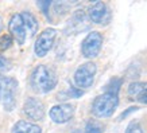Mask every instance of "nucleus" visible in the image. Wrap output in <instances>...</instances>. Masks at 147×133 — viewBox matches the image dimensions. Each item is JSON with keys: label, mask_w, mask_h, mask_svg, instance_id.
Segmentation results:
<instances>
[{"label": "nucleus", "mask_w": 147, "mask_h": 133, "mask_svg": "<svg viewBox=\"0 0 147 133\" xmlns=\"http://www.w3.org/2000/svg\"><path fill=\"white\" fill-rule=\"evenodd\" d=\"M58 82V77L51 67L38 65L30 76V86L35 93L45 94L51 92Z\"/></svg>", "instance_id": "f257e3e1"}, {"label": "nucleus", "mask_w": 147, "mask_h": 133, "mask_svg": "<svg viewBox=\"0 0 147 133\" xmlns=\"http://www.w3.org/2000/svg\"><path fill=\"white\" fill-rule=\"evenodd\" d=\"M117 105H119L117 94L105 92L104 94L94 98L92 104V113L97 118H107L115 113Z\"/></svg>", "instance_id": "f03ea898"}, {"label": "nucleus", "mask_w": 147, "mask_h": 133, "mask_svg": "<svg viewBox=\"0 0 147 133\" xmlns=\"http://www.w3.org/2000/svg\"><path fill=\"white\" fill-rule=\"evenodd\" d=\"M1 90L0 100L3 102L4 110L11 112L16 106V96H18V81L11 77H1L0 80Z\"/></svg>", "instance_id": "7ed1b4c3"}, {"label": "nucleus", "mask_w": 147, "mask_h": 133, "mask_svg": "<svg viewBox=\"0 0 147 133\" xmlns=\"http://www.w3.org/2000/svg\"><path fill=\"white\" fill-rule=\"evenodd\" d=\"M97 67L93 62H86L81 65L74 73V84L77 89H89L94 82Z\"/></svg>", "instance_id": "20e7f679"}, {"label": "nucleus", "mask_w": 147, "mask_h": 133, "mask_svg": "<svg viewBox=\"0 0 147 133\" xmlns=\"http://www.w3.org/2000/svg\"><path fill=\"white\" fill-rule=\"evenodd\" d=\"M55 38H57V31L54 28H46L43 32H40L34 46L36 57L43 58L45 55H47V53L53 49Z\"/></svg>", "instance_id": "39448f33"}, {"label": "nucleus", "mask_w": 147, "mask_h": 133, "mask_svg": "<svg viewBox=\"0 0 147 133\" xmlns=\"http://www.w3.org/2000/svg\"><path fill=\"white\" fill-rule=\"evenodd\" d=\"M102 46V35L97 31L89 32L86 38L82 40L81 51L85 58H96L100 54Z\"/></svg>", "instance_id": "423d86ee"}, {"label": "nucleus", "mask_w": 147, "mask_h": 133, "mask_svg": "<svg viewBox=\"0 0 147 133\" xmlns=\"http://www.w3.org/2000/svg\"><path fill=\"white\" fill-rule=\"evenodd\" d=\"M89 19L96 24H108L111 20V11L102 1H96L88 8Z\"/></svg>", "instance_id": "0eeeda50"}, {"label": "nucleus", "mask_w": 147, "mask_h": 133, "mask_svg": "<svg viewBox=\"0 0 147 133\" xmlns=\"http://www.w3.org/2000/svg\"><path fill=\"white\" fill-rule=\"evenodd\" d=\"M9 32H11V36L16 40L19 44H23L27 39V30L26 26L23 23L22 15L20 13H13L11 19H9V24H8Z\"/></svg>", "instance_id": "6e6552de"}, {"label": "nucleus", "mask_w": 147, "mask_h": 133, "mask_svg": "<svg viewBox=\"0 0 147 133\" xmlns=\"http://www.w3.org/2000/svg\"><path fill=\"white\" fill-rule=\"evenodd\" d=\"M50 118L55 124H65L67 121L71 120V117L74 114V106L70 104H59L54 105L49 112Z\"/></svg>", "instance_id": "1a4fd4ad"}, {"label": "nucleus", "mask_w": 147, "mask_h": 133, "mask_svg": "<svg viewBox=\"0 0 147 133\" xmlns=\"http://www.w3.org/2000/svg\"><path fill=\"white\" fill-rule=\"evenodd\" d=\"M23 112L27 116V118L32 121H40L45 117V106L38 98L30 97L27 98L23 106Z\"/></svg>", "instance_id": "9d476101"}, {"label": "nucleus", "mask_w": 147, "mask_h": 133, "mask_svg": "<svg viewBox=\"0 0 147 133\" xmlns=\"http://www.w3.org/2000/svg\"><path fill=\"white\" fill-rule=\"evenodd\" d=\"M128 96L131 100L147 104V82H134L128 86Z\"/></svg>", "instance_id": "9b49d317"}, {"label": "nucleus", "mask_w": 147, "mask_h": 133, "mask_svg": "<svg viewBox=\"0 0 147 133\" xmlns=\"http://www.w3.org/2000/svg\"><path fill=\"white\" fill-rule=\"evenodd\" d=\"M20 15H22L23 23H24V26H26L27 35H28V36H34L36 32H38V27H39L36 18L32 15L31 12H28V11H23Z\"/></svg>", "instance_id": "f8f14e48"}, {"label": "nucleus", "mask_w": 147, "mask_h": 133, "mask_svg": "<svg viewBox=\"0 0 147 133\" xmlns=\"http://www.w3.org/2000/svg\"><path fill=\"white\" fill-rule=\"evenodd\" d=\"M11 133H42V129L32 122L20 120L12 126Z\"/></svg>", "instance_id": "ddd939ff"}, {"label": "nucleus", "mask_w": 147, "mask_h": 133, "mask_svg": "<svg viewBox=\"0 0 147 133\" xmlns=\"http://www.w3.org/2000/svg\"><path fill=\"white\" fill-rule=\"evenodd\" d=\"M102 125L96 120H89L85 125V133H102Z\"/></svg>", "instance_id": "4468645a"}, {"label": "nucleus", "mask_w": 147, "mask_h": 133, "mask_svg": "<svg viewBox=\"0 0 147 133\" xmlns=\"http://www.w3.org/2000/svg\"><path fill=\"white\" fill-rule=\"evenodd\" d=\"M82 94H84V92H82V90H80V89L70 88L67 92H65V93H59V94H58V98H62L63 96H66L65 98H78V97H81Z\"/></svg>", "instance_id": "2eb2a0df"}, {"label": "nucleus", "mask_w": 147, "mask_h": 133, "mask_svg": "<svg viewBox=\"0 0 147 133\" xmlns=\"http://www.w3.org/2000/svg\"><path fill=\"white\" fill-rule=\"evenodd\" d=\"M11 46H12V36L8 35V34L0 36V53L8 50Z\"/></svg>", "instance_id": "dca6fc26"}, {"label": "nucleus", "mask_w": 147, "mask_h": 133, "mask_svg": "<svg viewBox=\"0 0 147 133\" xmlns=\"http://www.w3.org/2000/svg\"><path fill=\"white\" fill-rule=\"evenodd\" d=\"M125 133H144L143 132L142 126L139 125V122L136 121H132V122H129L127 129H125Z\"/></svg>", "instance_id": "f3484780"}, {"label": "nucleus", "mask_w": 147, "mask_h": 133, "mask_svg": "<svg viewBox=\"0 0 147 133\" xmlns=\"http://www.w3.org/2000/svg\"><path fill=\"white\" fill-rule=\"evenodd\" d=\"M11 69V63L4 55H1L0 54V73H5V71H8Z\"/></svg>", "instance_id": "a211bd4d"}, {"label": "nucleus", "mask_w": 147, "mask_h": 133, "mask_svg": "<svg viewBox=\"0 0 147 133\" xmlns=\"http://www.w3.org/2000/svg\"><path fill=\"white\" fill-rule=\"evenodd\" d=\"M134 110L136 112V110H138V108H136V106H132V108H129L128 110H127V112H124V113H123V114L120 116V118H121V120H123V118H125V117H127V114H129L131 112H134Z\"/></svg>", "instance_id": "6ab92c4d"}, {"label": "nucleus", "mask_w": 147, "mask_h": 133, "mask_svg": "<svg viewBox=\"0 0 147 133\" xmlns=\"http://www.w3.org/2000/svg\"><path fill=\"white\" fill-rule=\"evenodd\" d=\"M1 30H3V19L0 18V32H1Z\"/></svg>", "instance_id": "aec40b11"}, {"label": "nucleus", "mask_w": 147, "mask_h": 133, "mask_svg": "<svg viewBox=\"0 0 147 133\" xmlns=\"http://www.w3.org/2000/svg\"><path fill=\"white\" fill-rule=\"evenodd\" d=\"M0 80H1V76H0ZM0 90H1V85H0Z\"/></svg>", "instance_id": "412c9836"}, {"label": "nucleus", "mask_w": 147, "mask_h": 133, "mask_svg": "<svg viewBox=\"0 0 147 133\" xmlns=\"http://www.w3.org/2000/svg\"><path fill=\"white\" fill-rule=\"evenodd\" d=\"M73 133H77V132H73Z\"/></svg>", "instance_id": "4be33fe9"}]
</instances>
